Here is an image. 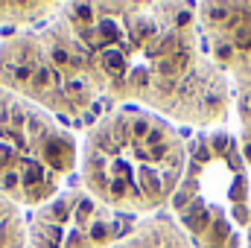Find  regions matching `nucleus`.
<instances>
[{
  "instance_id": "1",
  "label": "nucleus",
  "mask_w": 251,
  "mask_h": 248,
  "mask_svg": "<svg viewBox=\"0 0 251 248\" xmlns=\"http://www.w3.org/2000/svg\"><path fill=\"white\" fill-rule=\"evenodd\" d=\"M62 15L88 47L111 102L193 128L225 123L231 82L210 59L193 6L62 3Z\"/></svg>"
},
{
  "instance_id": "2",
  "label": "nucleus",
  "mask_w": 251,
  "mask_h": 248,
  "mask_svg": "<svg viewBox=\"0 0 251 248\" xmlns=\"http://www.w3.org/2000/svg\"><path fill=\"white\" fill-rule=\"evenodd\" d=\"M187 170L181 131L137 105H117L88 128L79 146V181L88 196L120 216H152Z\"/></svg>"
},
{
  "instance_id": "3",
  "label": "nucleus",
  "mask_w": 251,
  "mask_h": 248,
  "mask_svg": "<svg viewBox=\"0 0 251 248\" xmlns=\"http://www.w3.org/2000/svg\"><path fill=\"white\" fill-rule=\"evenodd\" d=\"M0 85L53 117H82L102 97L94 59L62 9L41 29L0 41Z\"/></svg>"
},
{
  "instance_id": "4",
  "label": "nucleus",
  "mask_w": 251,
  "mask_h": 248,
  "mask_svg": "<svg viewBox=\"0 0 251 248\" xmlns=\"http://www.w3.org/2000/svg\"><path fill=\"white\" fill-rule=\"evenodd\" d=\"M178 225L193 248H243L251 228L249 164L228 131L199 134L187 146V170L173 196Z\"/></svg>"
},
{
  "instance_id": "5",
  "label": "nucleus",
  "mask_w": 251,
  "mask_h": 248,
  "mask_svg": "<svg viewBox=\"0 0 251 248\" xmlns=\"http://www.w3.org/2000/svg\"><path fill=\"white\" fill-rule=\"evenodd\" d=\"M79 167V143L59 117L0 85V193L21 210L41 207Z\"/></svg>"
},
{
  "instance_id": "6",
  "label": "nucleus",
  "mask_w": 251,
  "mask_h": 248,
  "mask_svg": "<svg viewBox=\"0 0 251 248\" xmlns=\"http://www.w3.org/2000/svg\"><path fill=\"white\" fill-rule=\"evenodd\" d=\"M128 228L82 187H67L26 216V248H111Z\"/></svg>"
},
{
  "instance_id": "7",
  "label": "nucleus",
  "mask_w": 251,
  "mask_h": 248,
  "mask_svg": "<svg viewBox=\"0 0 251 248\" xmlns=\"http://www.w3.org/2000/svg\"><path fill=\"white\" fill-rule=\"evenodd\" d=\"M196 15L210 59L231 82L240 149L251 170V3H201Z\"/></svg>"
},
{
  "instance_id": "8",
  "label": "nucleus",
  "mask_w": 251,
  "mask_h": 248,
  "mask_svg": "<svg viewBox=\"0 0 251 248\" xmlns=\"http://www.w3.org/2000/svg\"><path fill=\"white\" fill-rule=\"evenodd\" d=\"M111 248H193V243L176 219L152 213L128 225V231Z\"/></svg>"
},
{
  "instance_id": "9",
  "label": "nucleus",
  "mask_w": 251,
  "mask_h": 248,
  "mask_svg": "<svg viewBox=\"0 0 251 248\" xmlns=\"http://www.w3.org/2000/svg\"><path fill=\"white\" fill-rule=\"evenodd\" d=\"M62 9V3H0V24L9 26H29L38 21H50L56 18V12Z\"/></svg>"
},
{
  "instance_id": "10",
  "label": "nucleus",
  "mask_w": 251,
  "mask_h": 248,
  "mask_svg": "<svg viewBox=\"0 0 251 248\" xmlns=\"http://www.w3.org/2000/svg\"><path fill=\"white\" fill-rule=\"evenodd\" d=\"M0 248H26V216L0 193Z\"/></svg>"
},
{
  "instance_id": "11",
  "label": "nucleus",
  "mask_w": 251,
  "mask_h": 248,
  "mask_svg": "<svg viewBox=\"0 0 251 248\" xmlns=\"http://www.w3.org/2000/svg\"><path fill=\"white\" fill-rule=\"evenodd\" d=\"M243 248H251V228H249V234H246V246Z\"/></svg>"
}]
</instances>
